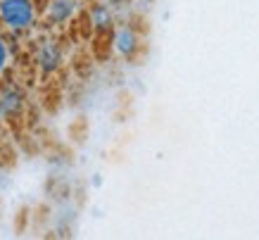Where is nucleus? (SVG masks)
<instances>
[{"instance_id":"20e7f679","label":"nucleus","mask_w":259,"mask_h":240,"mask_svg":"<svg viewBox=\"0 0 259 240\" xmlns=\"http://www.w3.org/2000/svg\"><path fill=\"white\" fill-rule=\"evenodd\" d=\"M81 5L79 0H46V5L40 8V22L48 31H62L71 22H76V17H81Z\"/></svg>"},{"instance_id":"7ed1b4c3","label":"nucleus","mask_w":259,"mask_h":240,"mask_svg":"<svg viewBox=\"0 0 259 240\" xmlns=\"http://www.w3.org/2000/svg\"><path fill=\"white\" fill-rule=\"evenodd\" d=\"M64 48L62 41L55 38V36H40L33 46V64L38 69L40 76H55L57 71L64 67Z\"/></svg>"},{"instance_id":"423d86ee","label":"nucleus","mask_w":259,"mask_h":240,"mask_svg":"<svg viewBox=\"0 0 259 240\" xmlns=\"http://www.w3.org/2000/svg\"><path fill=\"white\" fill-rule=\"evenodd\" d=\"M81 15L86 17V24L93 36H107L112 31V26L119 22V15L114 12L107 0H93L88 3L86 10H81Z\"/></svg>"},{"instance_id":"f03ea898","label":"nucleus","mask_w":259,"mask_h":240,"mask_svg":"<svg viewBox=\"0 0 259 240\" xmlns=\"http://www.w3.org/2000/svg\"><path fill=\"white\" fill-rule=\"evenodd\" d=\"M110 36V50L117 55L119 60L131 62L143 50V36L134 22H117L112 26Z\"/></svg>"},{"instance_id":"1a4fd4ad","label":"nucleus","mask_w":259,"mask_h":240,"mask_svg":"<svg viewBox=\"0 0 259 240\" xmlns=\"http://www.w3.org/2000/svg\"><path fill=\"white\" fill-rule=\"evenodd\" d=\"M8 124V119H5V109H3V100H0V129Z\"/></svg>"},{"instance_id":"f257e3e1","label":"nucleus","mask_w":259,"mask_h":240,"mask_svg":"<svg viewBox=\"0 0 259 240\" xmlns=\"http://www.w3.org/2000/svg\"><path fill=\"white\" fill-rule=\"evenodd\" d=\"M40 24L38 0H0V26L3 31L17 38L33 33Z\"/></svg>"},{"instance_id":"6e6552de","label":"nucleus","mask_w":259,"mask_h":240,"mask_svg":"<svg viewBox=\"0 0 259 240\" xmlns=\"http://www.w3.org/2000/svg\"><path fill=\"white\" fill-rule=\"evenodd\" d=\"M107 3H110L112 8H114V12H121V10L124 8H128V5H131V3H134V0H107Z\"/></svg>"},{"instance_id":"39448f33","label":"nucleus","mask_w":259,"mask_h":240,"mask_svg":"<svg viewBox=\"0 0 259 240\" xmlns=\"http://www.w3.org/2000/svg\"><path fill=\"white\" fill-rule=\"evenodd\" d=\"M0 100L5 109V119L8 122H19L26 114V105H29V95L19 81L10 78V74L0 81Z\"/></svg>"},{"instance_id":"0eeeda50","label":"nucleus","mask_w":259,"mask_h":240,"mask_svg":"<svg viewBox=\"0 0 259 240\" xmlns=\"http://www.w3.org/2000/svg\"><path fill=\"white\" fill-rule=\"evenodd\" d=\"M15 64V48H12V36L3 31L0 33V81L8 76Z\"/></svg>"},{"instance_id":"9d476101","label":"nucleus","mask_w":259,"mask_h":240,"mask_svg":"<svg viewBox=\"0 0 259 240\" xmlns=\"http://www.w3.org/2000/svg\"><path fill=\"white\" fill-rule=\"evenodd\" d=\"M81 5H88V3H93V0H79Z\"/></svg>"}]
</instances>
